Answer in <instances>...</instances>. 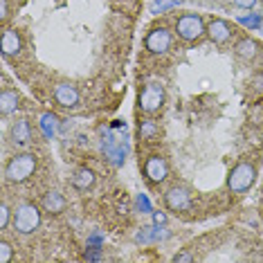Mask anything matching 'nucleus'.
I'll return each mask as SVG.
<instances>
[{
	"instance_id": "obj_1",
	"label": "nucleus",
	"mask_w": 263,
	"mask_h": 263,
	"mask_svg": "<svg viewBox=\"0 0 263 263\" xmlns=\"http://www.w3.org/2000/svg\"><path fill=\"white\" fill-rule=\"evenodd\" d=\"M36 166H39L36 153L32 151L14 153L9 158V162L5 164V180L9 184H23L36 173Z\"/></svg>"
},
{
	"instance_id": "obj_2",
	"label": "nucleus",
	"mask_w": 263,
	"mask_h": 263,
	"mask_svg": "<svg viewBox=\"0 0 263 263\" xmlns=\"http://www.w3.org/2000/svg\"><path fill=\"white\" fill-rule=\"evenodd\" d=\"M256 176H259L256 164L250 162V160H243V162H238L234 169L230 171V176H227V189H230L232 194H245V191H250L254 187Z\"/></svg>"
},
{
	"instance_id": "obj_3",
	"label": "nucleus",
	"mask_w": 263,
	"mask_h": 263,
	"mask_svg": "<svg viewBox=\"0 0 263 263\" xmlns=\"http://www.w3.org/2000/svg\"><path fill=\"white\" fill-rule=\"evenodd\" d=\"M101 151L115 166H122L128 155V137L126 130L124 133H115V130L106 128V135L101 137Z\"/></svg>"
},
{
	"instance_id": "obj_4",
	"label": "nucleus",
	"mask_w": 263,
	"mask_h": 263,
	"mask_svg": "<svg viewBox=\"0 0 263 263\" xmlns=\"http://www.w3.org/2000/svg\"><path fill=\"white\" fill-rule=\"evenodd\" d=\"M41 227V209L34 202H21L14 212V230L18 234H34Z\"/></svg>"
},
{
	"instance_id": "obj_5",
	"label": "nucleus",
	"mask_w": 263,
	"mask_h": 263,
	"mask_svg": "<svg viewBox=\"0 0 263 263\" xmlns=\"http://www.w3.org/2000/svg\"><path fill=\"white\" fill-rule=\"evenodd\" d=\"M166 101V92H164V86L158 81H151L146 83L144 88L140 90V97H137V108H140L144 115H153V112L162 110Z\"/></svg>"
},
{
	"instance_id": "obj_6",
	"label": "nucleus",
	"mask_w": 263,
	"mask_h": 263,
	"mask_svg": "<svg viewBox=\"0 0 263 263\" xmlns=\"http://www.w3.org/2000/svg\"><path fill=\"white\" fill-rule=\"evenodd\" d=\"M176 34L187 43H196L207 34V25L200 14H182L176 21Z\"/></svg>"
},
{
	"instance_id": "obj_7",
	"label": "nucleus",
	"mask_w": 263,
	"mask_h": 263,
	"mask_svg": "<svg viewBox=\"0 0 263 263\" xmlns=\"http://www.w3.org/2000/svg\"><path fill=\"white\" fill-rule=\"evenodd\" d=\"M171 43H173V34L166 27H153L144 39V45L151 54H166L171 50Z\"/></svg>"
},
{
	"instance_id": "obj_8",
	"label": "nucleus",
	"mask_w": 263,
	"mask_h": 263,
	"mask_svg": "<svg viewBox=\"0 0 263 263\" xmlns=\"http://www.w3.org/2000/svg\"><path fill=\"white\" fill-rule=\"evenodd\" d=\"M144 176H146L148 184H162L166 178H169V162L158 153L148 155L144 162Z\"/></svg>"
},
{
	"instance_id": "obj_9",
	"label": "nucleus",
	"mask_w": 263,
	"mask_h": 263,
	"mask_svg": "<svg viewBox=\"0 0 263 263\" xmlns=\"http://www.w3.org/2000/svg\"><path fill=\"white\" fill-rule=\"evenodd\" d=\"M164 207L169 212H189L191 209V191L184 187H169L164 191Z\"/></svg>"
},
{
	"instance_id": "obj_10",
	"label": "nucleus",
	"mask_w": 263,
	"mask_h": 263,
	"mask_svg": "<svg viewBox=\"0 0 263 263\" xmlns=\"http://www.w3.org/2000/svg\"><path fill=\"white\" fill-rule=\"evenodd\" d=\"M207 36L216 45H227L232 41V36H234V29H232L230 23L223 21V18H212L207 25Z\"/></svg>"
},
{
	"instance_id": "obj_11",
	"label": "nucleus",
	"mask_w": 263,
	"mask_h": 263,
	"mask_svg": "<svg viewBox=\"0 0 263 263\" xmlns=\"http://www.w3.org/2000/svg\"><path fill=\"white\" fill-rule=\"evenodd\" d=\"M9 142L16 148H27L32 142V126H29L27 119H18V122L11 124L9 128Z\"/></svg>"
},
{
	"instance_id": "obj_12",
	"label": "nucleus",
	"mask_w": 263,
	"mask_h": 263,
	"mask_svg": "<svg viewBox=\"0 0 263 263\" xmlns=\"http://www.w3.org/2000/svg\"><path fill=\"white\" fill-rule=\"evenodd\" d=\"M54 101L61 108H77L79 106V90L70 83H59L54 88Z\"/></svg>"
},
{
	"instance_id": "obj_13",
	"label": "nucleus",
	"mask_w": 263,
	"mask_h": 263,
	"mask_svg": "<svg viewBox=\"0 0 263 263\" xmlns=\"http://www.w3.org/2000/svg\"><path fill=\"white\" fill-rule=\"evenodd\" d=\"M0 50H3V57L5 59H11V57H18L21 50H23V39L16 29H5L3 32V41H0Z\"/></svg>"
},
{
	"instance_id": "obj_14",
	"label": "nucleus",
	"mask_w": 263,
	"mask_h": 263,
	"mask_svg": "<svg viewBox=\"0 0 263 263\" xmlns=\"http://www.w3.org/2000/svg\"><path fill=\"white\" fill-rule=\"evenodd\" d=\"M234 54L241 59V61H254L256 57L261 54V47H259V43H256L254 39H250V36H241L234 43Z\"/></svg>"
},
{
	"instance_id": "obj_15",
	"label": "nucleus",
	"mask_w": 263,
	"mask_h": 263,
	"mask_svg": "<svg viewBox=\"0 0 263 263\" xmlns=\"http://www.w3.org/2000/svg\"><path fill=\"white\" fill-rule=\"evenodd\" d=\"M41 205H43V212H47V214H61V212H65V198H63L61 191H57V189L43 194Z\"/></svg>"
},
{
	"instance_id": "obj_16",
	"label": "nucleus",
	"mask_w": 263,
	"mask_h": 263,
	"mask_svg": "<svg viewBox=\"0 0 263 263\" xmlns=\"http://www.w3.org/2000/svg\"><path fill=\"white\" fill-rule=\"evenodd\" d=\"M18 101H21L18 92H16V90H9V88H5L3 95H0V112H3V117H7V115H11V112L18 110V106H21Z\"/></svg>"
},
{
	"instance_id": "obj_17",
	"label": "nucleus",
	"mask_w": 263,
	"mask_h": 263,
	"mask_svg": "<svg viewBox=\"0 0 263 263\" xmlns=\"http://www.w3.org/2000/svg\"><path fill=\"white\" fill-rule=\"evenodd\" d=\"M95 184V171L90 169H79L72 176V187L79 191H88Z\"/></svg>"
},
{
	"instance_id": "obj_18",
	"label": "nucleus",
	"mask_w": 263,
	"mask_h": 263,
	"mask_svg": "<svg viewBox=\"0 0 263 263\" xmlns=\"http://www.w3.org/2000/svg\"><path fill=\"white\" fill-rule=\"evenodd\" d=\"M137 133H140L142 140H155V137L160 135V126H158V122H153V119H144V122H140Z\"/></svg>"
},
{
	"instance_id": "obj_19",
	"label": "nucleus",
	"mask_w": 263,
	"mask_h": 263,
	"mask_svg": "<svg viewBox=\"0 0 263 263\" xmlns=\"http://www.w3.org/2000/svg\"><path fill=\"white\" fill-rule=\"evenodd\" d=\"M248 92H250V99L252 101H261L263 99V74H254L252 79L248 81Z\"/></svg>"
},
{
	"instance_id": "obj_20",
	"label": "nucleus",
	"mask_w": 263,
	"mask_h": 263,
	"mask_svg": "<svg viewBox=\"0 0 263 263\" xmlns=\"http://www.w3.org/2000/svg\"><path fill=\"white\" fill-rule=\"evenodd\" d=\"M57 126H59L57 115H52V112H45V115L41 117V128L45 130V135H47V137H52V135L57 133Z\"/></svg>"
},
{
	"instance_id": "obj_21",
	"label": "nucleus",
	"mask_w": 263,
	"mask_h": 263,
	"mask_svg": "<svg viewBox=\"0 0 263 263\" xmlns=\"http://www.w3.org/2000/svg\"><path fill=\"white\" fill-rule=\"evenodd\" d=\"M155 234H158V230H155V227H142V232H137L135 241L137 243H148L151 238H155Z\"/></svg>"
},
{
	"instance_id": "obj_22",
	"label": "nucleus",
	"mask_w": 263,
	"mask_h": 263,
	"mask_svg": "<svg viewBox=\"0 0 263 263\" xmlns=\"http://www.w3.org/2000/svg\"><path fill=\"white\" fill-rule=\"evenodd\" d=\"M238 23H243V25H248L250 29H254V27H259L261 23H263V16H261V14H252V16H241V18H238Z\"/></svg>"
},
{
	"instance_id": "obj_23",
	"label": "nucleus",
	"mask_w": 263,
	"mask_h": 263,
	"mask_svg": "<svg viewBox=\"0 0 263 263\" xmlns=\"http://www.w3.org/2000/svg\"><path fill=\"white\" fill-rule=\"evenodd\" d=\"M7 225H9V207H7V202H0V230H7Z\"/></svg>"
},
{
	"instance_id": "obj_24",
	"label": "nucleus",
	"mask_w": 263,
	"mask_h": 263,
	"mask_svg": "<svg viewBox=\"0 0 263 263\" xmlns=\"http://www.w3.org/2000/svg\"><path fill=\"white\" fill-rule=\"evenodd\" d=\"M11 261V245L7 241H0V263Z\"/></svg>"
},
{
	"instance_id": "obj_25",
	"label": "nucleus",
	"mask_w": 263,
	"mask_h": 263,
	"mask_svg": "<svg viewBox=\"0 0 263 263\" xmlns=\"http://www.w3.org/2000/svg\"><path fill=\"white\" fill-rule=\"evenodd\" d=\"M191 261H194V254L191 252H178L173 256V263H191Z\"/></svg>"
},
{
	"instance_id": "obj_26",
	"label": "nucleus",
	"mask_w": 263,
	"mask_h": 263,
	"mask_svg": "<svg viewBox=\"0 0 263 263\" xmlns=\"http://www.w3.org/2000/svg\"><path fill=\"white\" fill-rule=\"evenodd\" d=\"M256 3H259V0H234V5L238 9H252V7H256Z\"/></svg>"
},
{
	"instance_id": "obj_27",
	"label": "nucleus",
	"mask_w": 263,
	"mask_h": 263,
	"mask_svg": "<svg viewBox=\"0 0 263 263\" xmlns=\"http://www.w3.org/2000/svg\"><path fill=\"white\" fill-rule=\"evenodd\" d=\"M83 259H86V261H101V252H99V250H90V248H88V252H86Z\"/></svg>"
},
{
	"instance_id": "obj_28",
	"label": "nucleus",
	"mask_w": 263,
	"mask_h": 263,
	"mask_svg": "<svg viewBox=\"0 0 263 263\" xmlns=\"http://www.w3.org/2000/svg\"><path fill=\"white\" fill-rule=\"evenodd\" d=\"M7 16H9L7 0H0V21H7Z\"/></svg>"
},
{
	"instance_id": "obj_29",
	"label": "nucleus",
	"mask_w": 263,
	"mask_h": 263,
	"mask_svg": "<svg viewBox=\"0 0 263 263\" xmlns=\"http://www.w3.org/2000/svg\"><path fill=\"white\" fill-rule=\"evenodd\" d=\"M153 220H155V223H164V220H166V216H164V214H153Z\"/></svg>"
},
{
	"instance_id": "obj_30",
	"label": "nucleus",
	"mask_w": 263,
	"mask_h": 263,
	"mask_svg": "<svg viewBox=\"0 0 263 263\" xmlns=\"http://www.w3.org/2000/svg\"><path fill=\"white\" fill-rule=\"evenodd\" d=\"M261 218H263V212H261Z\"/></svg>"
}]
</instances>
